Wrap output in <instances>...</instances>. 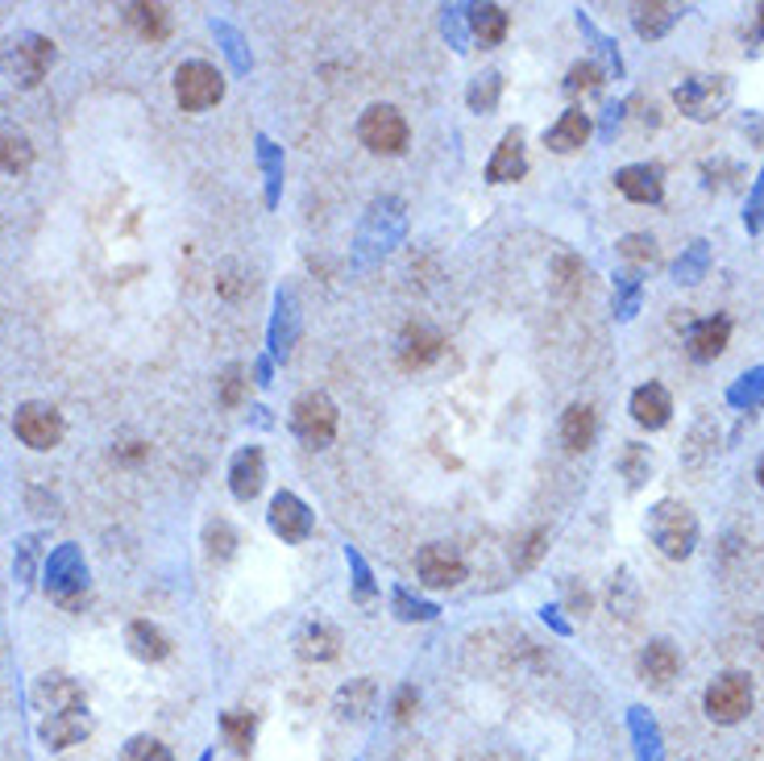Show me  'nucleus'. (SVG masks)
Returning a JSON list of instances; mask_svg holds the SVG:
<instances>
[{"label": "nucleus", "instance_id": "obj_1", "mask_svg": "<svg viewBox=\"0 0 764 761\" xmlns=\"http://www.w3.org/2000/svg\"><path fill=\"white\" fill-rule=\"evenodd\" d=\"M649 537L665 558H690L698 545V516L682 499H661L649 508Z\"/></svg>", "mask_w": 764, "mask_h": 761}, {"label": "nucleus", "instance_id": "obj_2", "mask_svg": "<svg viewBox=\"0 0 764 761\" xmlns=\"http://www.w3.org/2000/svg\"><path fill=\"white\" fill-rule=\"evenodd\" d=\"M673 104L690 121H715L731 104V79L728 76H690L677 84Z\"/></svg>", "mask_w": 764, "mask_h": 761}, {"label": "nucleus", "instance_id": "obj_3", "mask_svg": "<svg viewBox=\"0 0 764 761\" xmlns=\"http://www.w3.org/2000/svg\"><path fill=\"white\" fill-rule=\"evenodd\" d=\"M221 96H224V76L212 63L191 58V63H184V67L175 71V100H179L184 113H204V109H212Z\"/></svg>", "mask_w": 764, "mask_h": 761}, {"label": "nucleus", "instance_id": "obj_4", "mask_svg": "<svg viewBox=\"0 0 764 761\" xmlns=\"http://www.w3.org/2000/svg\"><path fill=\"white\" fill-rule=\"evenodd\" d=\"M357 137L362 146L374 154H403L408 146V121L395 104H370L362 121H357Z\"/></svg>", "mask_w": 764, "mask_h": 761}, {"label": "nucleus", "instance_id": "obj_5", "mask_svg": "<svg viewBox=\"0 0 764 761\" xmlns=\"http://www.w3.org/2000/svg\"><path fill=\"white\" fill-rule=\"evenodd\" d=\"M291 429H296V438L303 445H329L336 438V404L324 396V391H308V396H299L296 408H291Z\"/></svg>", "mask_w": 764, "mask_h": 761}, {"label": "nucleus", "instance_id": "obj_6", "mask_svg": "<svg viewBox=\"0 0 764 761\" xmlns=\"http://www.w3.org/2000/svg\"><path fill=\"white\" fill-rule=\"evenodd\" d=\"M752 699H756L752 679L740 674V670H728L707 686V716L715 724H740L752 712Z\"/></svg>", "mask_w": 764, "mask_h": 761}, {"label": "nucleus", "instance_id": "obj_7", "mask_svg": "<svg viewBox=\"0 0 764 761\" xmlns=\"http://www.w3.org/2000/svg\"><path fill=\"white\" fill-rule=\"evenodd\" d=\"M13 433H18L30 450H55L63 433H67V424L58 417L51 404H21L18 417H13Z\"/></svg>", "mask_w": 764, "mask_h": 761}, {"label": "nucleus", "instance_id": "obj_8", "mask_svg": "<svg viewBox=\"0 0 764 761\" xmlns=\"http://www.w3.org/2000/svg\"><path fill=\"white\" fill-rule=\"evenodd\" d=\"M416 574H420L424 587L449 591L466 578V562H462V553L453 550V545L432 541V545H424V550L416 553Z\"/></svg>", "mask_w": 764, "mask_h": 761}, {"label": "nucleus", "instance_id": "obj_9", "mask_svg": "<svg viewBox=\"0 0 764 761\" xmlns=\"http://www.w3.org/2000/svg\"><path fill=\"white\" fill-rule=\"evenodd\" d=\"M51 578H46V591L55 595L63 608H79L84 604V587H88V571H84V562H79V553L71 545H63V550L51 558Z\"/></svg>", "mask_w": 764, "mask_h": 761}, {"label": "nucleus", "instance_id": "obj_10", "mask_svg": "<svg viewBox=\"0 0 764 761\" xmlns=\"http://www.w3.org/2000/svg\"><path fill=\"white\" fill-rule=\"evenodd\" d=\"M34 707L42 712V720L46 716H67V712H88V699H84V691L75 686V679L67 674H42L34 683Z\"/></svg>", "mask_w": 764, "mask_h": 761}, {"label": "nucleus", "instance_id": "obj_11", "mask_svg": "<svg viewBox=\"0 0 764 761\" xmlns=\"http://www.w3.org/2000/svg\"><path fill=\"white\" fill-rule=\"evenodd\" d=\"M51 63H55V46L46 38H37V34H30V38H21L9 46V71H13V79L25 84V88L42 84V76L51 71Z\"/></svg>", "mask_w": 764, "mask_h": 761}, {"label": "nucleus", "instance_id": "obj_12", "mask_svg": "<svg viewBox=\"0 0 764 761\" xmlns=\"http://www.w3.org/2000/svg\"><path fill=\"white\" fill-rule=\"evenodd\" d=\"M270 529H275V537H283V541H291V545H299V541H308V533H312V512H308V504L299 499V495L291 492H279L275 499H270Z\"/></svg>", "mask_w": 764, "mask_h": 761}, {"label": "nucleus", "instance_id": "obj_13", "mask_svg": "<svg viewBox=\"0 0 764 761\" xmlns=\"http://www.w3.org/2000/svg\"><path fill=\"white\" fill-rule=\"evenodd\" d=\"M262 483H266V457H262V450L258 445L237 450L233 462H229V487H233V495H237L242 504H250V499L262 492Z\"/></svg>", "mask_w": 764, "mask_h": 761}, {"label": "nucleus", "instance_id": "obj_14", "mask_svg": "<svg viewBox=\"0 0 764 761\" xmlns=\"http://www.w3.org/2000/svg\"><path fill=\"white\" fill-rule=\"evenodd\" d=\"M441 345H445V338H441L432 324L416 321L399 333V362H403L408 371H420V366H429V362L441 354Z\"/></svg>", "mask_w": 764, "mask_h": 761}, {"label": "nucleus", "instance_id": "obj_15", "mask_svg": "<svg viewBox=\"0 0 764 761\" xmlns=\"http://www.w3.org/2000/svg\"><path fill=\"white\" fill-rule=\"evenodd\" d=\"M616 188L635 205H661L665 179H661V167H653V163H632V167H623L616 175Z\"/></svg>", "mask_w": 764, "mask_h": 761}, {"label": "nucleus", "instance_id": "obj_16", "mask_svg": "<svg viewBox=\"0 0 764 761\" xmlns=\"http://www.w3.org/2000/svg\"><path fill=\"white\" fill-rule=\"evenodd\" d=\"M523 172H528L523 134L520 130H507L503 142H499V151H495V158L486 163V179H490V184H516V179H523Z\"/></svg>", "mask_w": 764, "mask_h": 761}, {"label": "nucleus", "instance_id": "obj_17", "mask_svg": "<svg viewBox=\"0 0 764 761\" xmlns=\"http://www.w3.org/2000/svg\"><path fill=\"white\" fill-rule=\"evenodd\" d=\"M731 342V321L728 317H707V321H694L686 333V345L698 362H715Z\"/></svg>", "mask_w": 764, "mask_h": 761}, {"label": "nucleus", "instance_id": "obj_18", "mask_svg": "<svg viewBox=\"0 0 764 761\" xmlns=\"http://www.w3.org/2000/svg\"><path fill=\"white\" fill-rule=\"evenodd\" d=\"M92 732V720H88V712H67V716H46V720L37 724V737L46 749H71L79 745L84 737Z\"/></svg>", "mask_w": 764, "mask_h": 761}, {"label": "nucleus", "instance_id": "obj_19", "mask_svg": "<svg viewBox=\"0 0 764 761\" xmlns=\"http://www.w3.org/2000/svg\"><path fill=\"white\" fill-rule=\"evenodd\" d=\"M598 438V417L590 404H569L565 417H561V441L569 454H586Z\"/></svg>", "mask_w": 764, "mask_h": 761}, {"label": "nucleus", "instance_id": "obj_20", "mask_svg": "<svg viewBox=\"0 0 764 761\" xmlns=\"http://www.w3.org/2000/svg\"><path fill=\"white\" fill-rule=\"evenodd\" d=\"M296 653L303 662H333L336 653H341V632L329 620H312V625L299 628Z\"/></svg>", "mask_w": 764, "mask_h": 761}, {"label": "nucleus", "instance_id": "obj_21", "mask_svg": "<svg viewBox=\"0 0 764 761\" xmlns=\"http://www.w3.org/2000/svg\"><path fill=\"white\" fill-rule=\"evenodd\" d=\"M669 412H673V400L661 383H644V387H635L632 391L635 424H644V429H665V424H669Z\"/></svg>", "mask_w": 764, "mask_h": 761}, {"label": "nucleus", "instance_id": "obj_22", "mask_svg": "<svg viewBox=\"0 0 764 761\" xmlns=\"http://www.w3.org/2000/svg\"><path fill=\"white\" fill-rule=\"evenodd\" d=\"M586 137H590V117L582 113V109H565L557 125L544 134V146L557 154H569V151H582Z\"/></svg>", "mask_w": 764, "mask_h": 761}, {"label": "nucleus", "instance_id": "obj_23", "mask_svg": "<svg viewBox=\"0 0 764 761\" xmlns=\"http://www.w3.org/2000/svg\"><path fill=\"white\" fill-rule=\"evenodd\" d=\"M125 646H130V653L137 662H163L170 653L167 632L158 625H150V620H133V625L125 628Z\"/></svg>", "mask_w": 764, "mask_h": 761}, {"label": "nucleus", "instance_id": "obj_24", "mask_svg": "<svg viewBox=\"0 0 764 761\" xmlns=\"http://www.w3.org/2000/svg\"><path fill=\"white\" fill-rule=\"evenodd\" d=\"M374 704H378V686H374V679H354L350 686L336 691L333 707L341 720H366L374 712Z\"/></svg>", "mask_w": 764, "mask_h": 761}, {"label": "nucleus", "instance_id": "obj_25", "mask_svg": "<svg viewBox=\"0 0 764 761\" xmlns=\"http://www.w3.org/2000/svg\"><path fill=\"white\" fill-rule=\"evenodd\" d=\"M677 649L669 641H653V646L640 653V679L649 686H669L673 674H677Z\"/></svg>", "mask_w": 764, "mask_h": 761}, {"label": "nucleus", "instance_id": "obj_26", "mask_svg": "<svg viewBox=\"0 0 764 761\" xmlns=\"http://www.w3.org/2000/svg\"><path fill=\"white\" fill-rule=\"evenodd\" d=\"M466 21H469V34L483 42V46H499L507 25H511L503 4H474V9H466Z\"/></svg>", "mask_w": 764, "mask_h": 761}, {"label": "nucleus", "instance_id": "obj_27", "mask_svg": "<svg viewBox=\"0 0 764 761\" xmlns=\"http://www.w3.org/2000/svg\"><path fill=\"white\" fill-rule=\"evenodd\" d=\"M30 163H34V146H30V137L13 130V125H0V167L4 172H30Z\"/></svg>", "mask_w": 764, "mask_h": 761}, {"label": "nucleus", "instance_id": "obj_28", "mask_svg": "<svg viewBox=\"0 0 764 761\" xmlns=\"http://www.w3.org/2000/svg\"><path fill=\"white\" fill-rule=\"evenodd\" d=\"M125 18H130L133 30L150 42H163L170 34V13L163 9V4H130Z\"/></svg>", "mask_w": 764, "mask_h": 761}, {"label": "nucleus", "instance_id": "obj_29", "mask_svg": "<svg viewBox=\"0 0 764 761\" xmlns=\"http://www.w3.org/2000/svg\"><path fill=\"white\" fill-rule=\"evenodd\" d=\"M677 18H682L677 4H640L635 9V34L640 38H661L677 25Z\"/></svg>", "mask_w": 764, "mask_h": 761}, {"label": "nucleus", "instance_id": "obj_30", "mask_svg": "<svg viewBox=\"0 0 764 761\" xmlns=\"http://www.w3.org/2000/svg\"><path fill=\"white\" fill-rule=\"evenodd\" d=\"M296 329H299V317H296V300L279 291V300H275V324H270V350L275 354H287L291 342H296Z\"/></svg>", "mask_w": 764, "mask_h": 761}, {"label": "nucleus", "instance_id": "obj_31", "mask_svg": "<svg viewBox=\"0 0 764 761\" xmlns=\"http://www.w3.org/2000/svg\"><path fill=\"white\" fill-rule=\"evenodd\" d=\"M258 163L266 172V205L275 209L279 205V184H283V154L270 137H258Z\"/></svg>", "mask_w": 764, "mask_h": 761}, {"label": "nucleus", "instance_id": "obj_32", "mask_svg": "<svg viewBox=\"0 0 764 761\" xmlns=\"http://www.w3.org/2000/svg\"><path fill=\"white\" fill-rule=\"evenodd\" d=\"M499 96H503V76H499V71H486V76H478L474 84H469L466 100H469L474 113H495Z\"/></svg>", "mask_w": 764, "mask_h": 761}, {"label": "nucleus", "instance_id": "obj_33", "mask_svg": "<svg viewBox=\"0 0 764 761\" xmlns=\"http://www.w3.org/2000/svg\"><path fill=\"white\" fill-rule=\"evenodd\" d=\"M619 258L628 263V271L653 267V263H656V242L649 238V233H628V238L619 242Z\"/></svg>", "mask_w": 764, "mask_h": 761}, {"label": "nucleus", "instance_id": "obj_34", "mask_svg": "<svg viewBox=\"0 0 764 761\" xmlns=\"http://www.w3.org/2000/svg\"><path fill=\"white\" fill-rule=\"evenodd\" d=\"M221 728H224V741L233 745L237 753H250V749H254V716H250V712H224Z\"/></svg>", "mask_w": 764, "mask_h": 761}, {"label": "nucleus", "instance_id": "obj_35", "mask_svg": "<svg viewBox=\"0 0 764 761\" xmlns=\"http://www.w3.org/2000/svg\"><path fill=\"white\" fill-rule=\"evenodd\" d=\"M391 608L399 620H436V604H429V599H416L408 587H395L391 595Z\"/></svg>", "mask_w": 764, "mask_h": 761}, {"label": "nucleus", "instance_id": "obj_36", "mask_svg": "<svg viewBox=\"0 0 764 761\" xmlns=\"http://www.w3.org/2000/svg\"><path fill=\"white\" fill-rule=\"evenodd\" d=\"M204 550H208V558H217V562L233 558V550H237V533L229 529V520H208Z\"/></svg>", "mask_w": 764, "mask_h": 761}, {"label": "nucleus", "instance_id": "obj_37", "mask_svg": "<svg viewBox=\"0 0 764 761\" xmlns=\"http://www.w3.org/2000/svg\"><path fill=\"white\" fill-rule=\"evenodd\" d=\"M619 471L628 475V483H632V487H640V483L649 478V471H653V457H649V450H644V445L628 441V445H623V457H619Z\"/></svg>", "mask_w": 764, "mask_h": 761}, {"label": "nucleus", "instance_id": "obj_38", "mask_svg": "<svg viewBox=\"0 0 764 761\" xmlns=\"http://www.w3.org/2000/svg\"><path fill=\"white\" fill-rule=\"evenodd\" d=\"M544 550H549V533H544V529H536V533H528L520 541V545H516V553H511V562H516V571H532V566H536V562H541L544 558Z\"/></svg>", "mask_w": 764, "mask_h": 761}, {"label": "nucleus", "instance_id": "obj_39", "mask_svg": "<svg viewBox=\"0 0 764 761\" xmlns=\"http://www.w3.org/2000/svg\"><path fill=\"white\" fill-rule=\"evenodd\" d=\"M221 404L224 408H237V404L245 400V387H250V379H245V366L242 362H233V366H224L221 371Z\"/></svg>", "mask_w": 764, "mask_h": 761}, {"label": "nucleus", "instance_id": "obj_40", "mask_svg": "<svg viewBox=\"0 0 764 761\" xmlns=\"http://www.w3.org/2000/svg\"><path fill=\"white\" fill-rule=\"evenodd\" d=\"M121 761H175V758H170V749L163 741H154V737H133V741H125V749H121Z\"/></svg>", "mask_w": 764, "mask_h": 761}, {"label": "nucleus", "instance_id": "obj_41", "mask_svg": "<svg viewBox=\"0 0 764 761\" xmlns=\"http://www.w3.org/2000/svg\"><path fill=\"white\" fill-rule=\"evenodd\" d=\"M635 608H640V591H635L632 574L619 571V574H616V583H611V611L635 616Z\"/></svg>", "mask_w": 764, "mask_h": 761}, {"label": "nucleus", "instance_id": "obj_42", "mask_svg": "<svg viewBox=\"0 0 764 761\" xmlns=\"http://www.w3.org/2000/svg\"><path fill=\"white\" fill-rule=\"evenodd\" d=\"M616 291H619V300H616V312L628 321L635 308H640V279H635V271H619L616 275Z\"/></svg>", "mask_w": 764, "mask_h": 761}, {"label": "nucleus", "instance_id": "obj_43", "mask_svg": "<svg viewBox=\"0 0 764 761\" xmlns=\"http://www.w3.org/2000/svg\"><path fill=\"white\" fill-rule=\"evenodd\" d=\"M764 400V366H756L752 375L731 387V404H740V408H756Z\"/></svg>", "mask_w": 764, "mask_h": 761}, {"label": "nucleus", "instance_id": "obj_44", "mask_svg": "<svg viewBox=\"0 0 764 761\" xmlns=\"http://www.w3.org/2000/svg\"><path fill=\"white\" fill-rule=\"evenodd\" d=\"M598 84H602V71H598V63H578V67H569V76H565V92H569V96L595 92Z\"/></svg>", "mask_w": 764, "mask_h": 761}, {"label": "nucleus", "instance_id": "obj_45", "mask_svg": "<svg viewBox=\"0 0 764 761\" xmlns=\"http://www.w3.org/2000/svg\"><path fill=\"white\" fill-rule=\"evenodd\" d=\"M707 271V242H694V250L677 263V279L682 284H698V275Z\"/></svg>", "mask_w": 764, "mask_h": 761}, {"label": "nucleus", "instance_id": "obj_46", "mask_svg": "<svg viewBox=\"0 0 764 761\" xmlns=\"http://www.w3.org/2000/svg\"><path fill=\"white\" fill-rule=\"evenodd\" d=\"M345 558H350V566H354V587H357V599H370L374 595V574L370 566L362 562V553L354 545H345Z\"/></svg>", "mask_w": 764, "mask_h": 761}, {"label": "nucleus", "instance_id": "obj_47", "mask_svg": "<svg viewBox=\"0 0 764 761\" xmlns=\"http://www.w3.org/2000/svg\"><path fill=\"white\" fill-rule=\"evenodd\" d=\"M217 34L224 38V51L233 58V67H237V71H250V55H245V46H242V34L229 30V25H217Z\"/></svg>", "mask_w": 764, "mask_h": 761}, {"label": "nucleus", "instance_id": "obj_48", "mask_svg": "<svg viewBox=\"0 0 764 761\" xmlns=\"http://www.w3.org/2000/svg\"><path fill=\"white\" fill-rule=\"evenodd\" d=\"M445 34L457 51H466V9H445Z\"/></svg>", "mask_w": 764, "mask_h": 761}, {"label": "nucleus", "instance_id": "obj_49", "mask_svg": "<svg viewBox=\"0 0 764 761\" xmlns=\"http://www.w3.org/2000/svg\"><path fill=\"white\" fill-rule=\"evenodd\" d=\"M416 707H420V695H416V686H399V695H395V720L408 724L416 716Z\"/></svg>", "mask_w": 764, "mask_h": 761}, {"label": "nucleus", "instance_id": "obj_50", "mask_svg": "<svg viewBox=\"0 0 764 761\" xmlns=\"http://www.w3.org/2000/svg\"><path fill=\"white\" fill-rule=\"evenodd\" d=\"M565 591H569V604H574V608H582V611L590 608V595H586V591H578L574 583H565Z\"/></svg>", "mask_w": 764, "mask_h": 761}, {"label": "nucleus", "instance_id": "obj_51", "mask_svg": "<svg viewBox=\"0 0 764 761\" xmlns=\"http://www.w3.org/2000/svg\"><path fill=\"white\" fill-rule=\"evenodd\" d=\"M557 611H561V608H544L541 616H544V620H549V625H553V628H557V632H569V625H565V620H561Z\"/></svg>", "mask_w": 764, "mask_h": 761}, {"label": "nucleus", "instance_id": "obj_52", "mask_svg": "<svg viewBox=\"0 0 764 761\" xmlns=\"http://www.w3.org/2000/svg\"><path fill=\"white\" fill-rule=\"evenodd\" d=\"M254 383H262V387H266V383H270V362H266V359L258 362V379H254Z\"/></svg>", "mask_w": 764, "mask_h": 761}, {"label": "nucleus", "instance_id": "obj_53", "mask_svg": "<svg viewBox=\"0 0 764 761\" xmlns=\"http://www.w3.org/2000/svg\"><path fill=\"white\" fill-rule=\"evenodd\" d=\"M756 478H761V487H764V457H761V466H756Z\"/></svg>", "mask_w": 764, "mask_h": 761}, {"label": "nucleus", "instance_id": "obj_54", "mask_svg": "<svg viewBox=\"0 0 764 761\" xmlns=\"http://www.w3.org/2000/svg\"><path fill=\"white\" fill-rule=\"evenodd\" d=\"M761 646H764V628H761Z\"/></svg>", "mask_w": 764, "mask_h": 761}]
</instances>
